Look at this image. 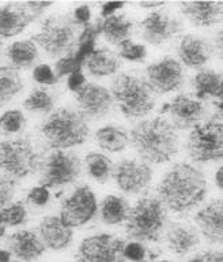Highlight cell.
I'll return each instance as SVG.
<instances>
[{"instance_id": "cell-1", "label": "cell", "mask_w": 223, "mask_h": 262, "mask_svg": "<svg viewBox=\"0 0 223 262\" xmlns=\"http://www.w3.org/2000/svg\"><path fill=\"white\" fill-rule=\"evenodd\" d=\"M157 192L167 210L184 214L203 202L207 194V179L203 171L193 164L181 161L163 175Z\"/></svg>"}, {"instance_id": "cell-2", "label": "cell", "mask_w": 223, "mask_h": 262, "mask_svg": "<svg viewBox=\"0 0 223 262\" xmlns=\"http://www.w3.org/2000/svg\"><path fill=\"white\" fill-rule=\"evenodd\" d=\"M131 145L147 164L169 163L179 155L180 137L170 120L162 116L144 119L131 130Z\"/></svg>"}, {"instance_id": "cell-3", "label": "cell", "mask_w": 223, "mask_h": 262, "mask_svg": "<svg viewBox=\"0 0 223 262\" xmlns=\"http://www.w3.org/2000/svg\"><path fill=\"white\" fill-rule=\"evenodd\" d=\"M40 131L52 150H65L79 146L90 134L87 119L72 108H59L41 123Z\"/></svg>"}, {"instance_id": "cell-4", "label": "cell", "mask_w": 223, "mask_h": 262, "mask_svg": "<svg viewBox=\"0 0 223 262\" xmlns=\"http://www.w3.org/2000/svg\"><path fill=\"white\" fill-rule=\"evenodd\" d=\"M110 93L114 104L126 118L142 119L155 106L154 90L144 78L132 73H122L112 82Z\"/></svg>"}, {"instance_id": "cell-5", "label": "cell", "mask_w": 223, "mask_h": 262, "mask_svg": "<svg viewBox=\"0 0 223 262\" xmlns=\"http://www.w3.org/2000/svg\"><path fill=\"white\" fill-rule=\"evenodd\" d=\"M167 224V209L158 196H143L131 208L126 233L132 242L157 243Z\"/></svg>"}, {"instance_id": "cell-6", "label": "cell", "mask_w": 223, "mask_h": 262, "mask_svg": "<svg viewBox=\"0 0 223 262\" xmlns=\"http://www.w3.org/2000/svg\"><path fill=\"white\" fill-rule=\"evenodd\" d=\"M78 25L72 15L57 14L51 15L42 22L40 32L32 37L51 59L73 55L78 48Z\"/></svg>"}, {"instance_id": "cell-7", "label": "cell", "mask_w": 223, "mask_h": 262, "mask_svg": "<svg viewBox=\"0 0 223 262\" xmlns=\"http://www.w3.org/2000/svg\"><path fill=\"white\" fill-rule=\"evenodd\" d=\"M42 156L29 138L6 139L0 142V173L20 180L36 173Z\"/></svg>"}, {"instance_id": "cell-8", "label": "cell", "mask_w": 223, "mask_h": 262, "mask_svg": "<svg viewBox=\"0 0 223 262\" xmlns=\"http://www.w3.org/2000/svg\"><path fill=\"white\" fill-rule=\"evenodd\" d=\"M187 150L195 163H214L223 160V122L211 118L192 128Z\"/></svg>"}, {"instance_id": "cell-9", "label": "cell", "mask_w": 223, "mask_h": 262, "mask_svg": "<svg viewBox=\"0 0 223 262\" xmlns=\"http://www.w3.org/2000/svg\"><path fill=\"white\" fill-rule=\"evenodd\" d=\"M40 184L48 188L75 183L82 175V161L73 151L52 150L41 164Z\"/></svg>"}, {"instance_id": "cell-10", "label": "cell", "mask_w": 223, "mask_h": 262, "mask_svg": "<svg viewBox=\"0 0 223 262\" xmlns=\"http://www.w3.org/2000/svg\"><path fill=\"white\" fill-rule=\"evenodd\" d=\"M127 242L112 233L85 237L78 247L73 262H130L124 249Z\"/></svg>"}, {"instance_id": "cell-11", "label": "cell", "mask_w": 223, "mask_h": 262, "mask_svg": "<svg viewBox=\"0 0 223 262\" xmlns=\"http://www.w3.org/2000/svg\"><path fill=\"white\" fill-rule=\"evenodd\" d=\"M97 196L87 184H82L63 201L59 216L68 227L75 228L90 223L97 216Z\"/></svg>"}, {"instance_id": "cell-12", "label": "cell", "mask_w": 223, "mask_h": 262, "mask_svg": "<svg viewBox=\"0 0 223 262\" xmlns=\"http://www.w3.org/2000/svg\"><path fill=\"white\" fill-rule=\"evenodd\" d=\"M114 183L124 194L136 195L146 191L153 182V169L144 161L132 159L120 160L112 173Z\"/></svg>"}, {"instance_id": "cell-13", "label": "cell", "mask_w": 223, "mask_h": 262, "mask_svg": "<svg viewBox=\"0 0 223 262\" xmlns=\"http://www.w3.org/2000/svg\"><path fill=\"white\" fill-rule=\"evenodd\" d=\"M183 30L184 25L180 18L161 10H154L140 22L143 40L151 45H162L180 36Z\"/></svg>"}, {"instance_id": "cell-14", "label": "cell", "mask_w": 223, "mask_h": 262, "mask_svg": "<svg viewBox=\"0 0 223 262\" xmlns=\"http://www.w3.org/2000/svg\"><path fill=\"white\" fill-rule=\"evenodd\" d=\"M146 75L154 93H173L184 86L183 64L173 57H163L147 66Z\"/></svg>"}, {"instance_id": "cell-15", "label": "cell", "mask_w": 223, "mask_h": 262, "mask_svg": "<svg viewBox=\"0 0 223 262\" xmlns=\"http://www.w3.org/2000/svg\"><path fill=\"white\" fill-rule=\"evenodd\" d=\"M75 94V101L86 119H104L113 111L114 100L108 88L87 82Z\"/></svg>"}, {"instance_id": "cell-16", "label": "cell", "mask_w": 223, "mask_h": 262, "mask_svg": "<svg viewBox=\"0 0 223 262\" xmlns=\"http://www.w3.org/2000/svg\"><path fill=\"white\" fill-rule=\"evenodd\" d=\"M171 123L177 130H189L197 126L206 114L203 102L188 94H177L169 102Z\"/></svg>"}, {"instance_id": "cell-17", "label": "cell", "mask_w": 223, "mask_h": 262, "mask_svg": "<svg viewBox=\"0 0 223 262\" xmlns=\"http://www.w3.org/2000/svg\"><path fill=\"white\" fill-rule=\"evenodd\" d=\"M8 251L22 262H34L46 251L40 235L32 229H19L8 235L6 241Z\"/></svg>"}, {"instance_id": "cell-18", "label": "cell", "mask_w": 223, "mask_h": 262, "mask_svg": "<svg viewBox=\"0 0 223 262\" xmlns=\"http://www.w3.org/2000/svg\"><path fill=\"white\" fill-rule=\"evenodd\" d=\"M36 19L24 3L12 2L0 6V40L18 36Z\"/></svg>"}, {"instance_id": "cell-19", "label": "cell", "mask_w": 223, "mask_h": 262, "mask_svg": "<svg viewBox=\"0 0 223 262\" xmlns=\"http://www.w3.org/2000/svg\"><path fill=\"white\" fill-rule=\"evenodd\" d=\"M195 223L211 245H223V200H212L195 214Z\"/></svg>"}, {"instance_id": "cell-20", "label": "cell", "mask_w": 223, "mask_h": 262, "mask_svg": "<svg viewBox=\"0 0 223 262\" xmlns=\"http://www.w3.org/2000/svg\"><path fill=\"white\" fill-rule=\"evenodd\" d=\"M180 63L192 70H203L212 56V47L206 38L196 34H185L177 48Z\"/></svg>"}, {"instance_id": "cell-21", "label": "cell", "mask_w": 223, "mask_h": 262, "mask_svg": "<svg viewBox=\"0 0 223 262\" xmlns=\"http://www.w3.org/2000/svg\"><path fill=\"white\" fill-rule=\"evenodd\" d=\"M38 235L46 249L61 251L68 249L73 239V229L60 216H46L38 225Z\"/></svg>"}, {"instance_id": "cell-22", "label": "cell", "mask_w": 223, "mask_h": 262, "mask_svg": "<svg viewBox=\"0 0 223 262\" xmlns=\"http://www.w3.org/2000/svg\"><path fill=\"white\" fill-rule=\"evenodd\" d=\"M180 10L193 26L210 28L223 22V2H183Z\"/></svg>"}, {"instance_id": "cell-23", "label": "cell", "mask_w": 223, "mask_h": 262, "mask_svg": "<svg viewBox=\"0 0 223 262\" xmlns=\"http://www.w3.org/2000/svg\"><path fill=\"white\" fill-rule=\"evenodd\" d=\"M167 249L177 257L192 253L200 245V235L195 227L184 223H173L165 233Z\"/></svg>"}, {"instance_id": "cell-24", "label": "cell", "mask_w": 223, "mask_h": 262, "mask_svg": "<svg viewBox=\"0 0 223 262\" xmlns=\"http://www.w3.org/2000/svg\"><path fill=\"white\" fill-rule=\"evenodd\" d=\"M120 59L118 55L112 51V49L102 47V48H95L94 52L87 57L85 63V67L90 75L94 78H105L114 75L120 70Z\"/></svg>"}, {"instance_id": "cell-25", "label": "cell", "mask_w": 223, "mask_h": 262, "mask_svg": "<svg viewBox=\"0 0 223 262\" xmlns=\"http://www.w3.org/2000/svg\"><path fill=\"white\" fill-rule=\"evenodd\" d=\"M101 34L109 44L120 45L131 40L134 32V22L126 14H114L108 18H100Z\"/></svg>"}, {"instance_id": "cell-26", "label": "cell", "mask_w": 223, "mask_h": 262, "mask_svg": "<svg viewBox=\"0 0 223 262\" xmlns=\"http://www.w3.org/2000/svg\"><path fill=\"white\" fill-rule=\"evenodd\" d=\"M6 56L10 61V66L20 71L36 67L37 61L40 59V53L36 42L30 38L12 42L6 51Z\"/></svg>"}, {"instance_id": "cell-27", "label": "cell", "mask_w": 223, "mask_h": 262, "mask_svg": "<svg viewBox=\"0 0 223 262\" xmlns=\"http://www.w3.org/2000/svg\"><path fill=\"white\" fill-rule=\"evenodd\" d=\"M193 88L197 100L203 101L206 98L223 97V73L215 70L203 69L193 77Z\"/></svg>"}, {"instance_id": "cell-28", "label": "cell", "mask_w": 223, "mask_h": 262, "mask_svg": "<svg viewBox=\"0 0 223 262\" xmlns=\"http://www.w3.org/2000/svg\"><path fill=\"white\" fill-rule=\"evenodd\" d=\"M131 205L124 196L108 195L98 206L100 219L106 225H118L126 223L130 214Z\"/></svg>"}, {"instance_id": "cell-29", "label": "cell", "mask_w": 223, "mask_h": 262, "mask_svg": "<svg viewBox=\"0 0 223 262\" xmlns=\"http://www.w3.org/2000/svg\"><path fill=\"white\" fill-rule=\"evenodd\" d=\"M95 141L98 146L110 153H120L126 150L131 143L130 133L121 126H104L98 128L95 133Z\"/></svg>"}, {"instance_id": "cell-30", "label": "cell", "mask_w": 223, "mask_h": 262, "mask_svg": "<svg viewBox=\"0 0 223 262\" xmlns=\"http://www.w3.org/2000/svg\"><path fill=\"white\" fill-rule=\"evenodd\" d=\"M57 101V94L49 86H38L24 98L23 108L32 114H52Z\"/></svg>"}, {"instance_id": "cell-31", "label": "cell", "mask_w": 223, "mask_h": 262, "mask_svg": "<svg viewBox=\"0 0 223 262\" xmlns=\"http://www.w3.org/2000/svg\"><path fill=\"white\" fill-rule=\"evenodd\" d=\"M23 89L24 83L19 70L11 66H0V108L12 101Z\"/></svg>"}, {"instance_id": "cell-32", "label": "cell", "mask_w": 223, "mask_h": 262, "mask_svg": "<svg viewBox=\"0 0 223 262\" xmlns=\"http://www.w3.org/2000/svg\"><path fill=\"white\" fill-rule=\"evenodd\" d=\"M85 167L87 175L98 183H106L113 173V163L104 153L90 151L85 157Z\"/></svg>"}, {"instance_id": "cell-33", "label": "cell", "mask_w": 223, "mask_h": 262, "mask_svg": "<svg viewBox=\"0 0 223 262\" xmlns=\"http://www.w3.org/2000/svg\"><path fill=\"white\" fill-rule=\"evenodd\" d=\"M28 221V209L22 201L10 204L0 210V224L8 227H20Z\"/></svg>"}, {"instance_id": "cell-34", "label": "cell", "mask_w": 223, "mask_h": 262, "mask_svg": "<svg viewBox=\"0 0 223 262\" xmlns=\"http://www.w3.org/2000/svg\"><path fill=\"white\" fill-rule=\"evenodd\" d=\"M26 127V118L20 110L6 111L0 116V130L6 134H16Z\"/></svg>"}, {"instance_id": "cell-35", "label": "cell", "mask_w": 223, "mask_h": 262, "mask_svg": "<svg viewBox=\"0 0 223 262\" xmlns=\"http://www.w3.org/2000/svg\"><path fill=\"white\" fill-rule=\"evenodd\" d=\"M118 56L128 61H135V63L144 61L147 56L146 45L136 44L131 40L124 41L122 44L118 45Z\"/></svg>"}, {"instance_id": "cell-36", "label": "cell", "mask_w": 223, "mask_h": 262, "mask_svg": "<svg viewBox=\"0 0 223 262\" xmlns=\"http://www.w3.org/2000/svg\"><path fill=\"white\" fill-rule=\"evenodd\" d=\"M33 79L41 86H49V88L57 85L61 81L55 74L52 67L48 64H37L33 69Z\"/></svg>"}, {"instance_id": "cell-37", "label": "cell", "mask_w": 223, "mask_h": 262, "mask_svg": "<svg viewBox=\"0 0 223 262\" xmlns=\"http://www.w3.org/2000/svg\"><path fill=\"white\" fill-rule=\"evenodd\" d=\"M16 180L0 173V210L11 204L16 192Z\"/></svg>"}, {"instance_id": "cell-38", "label": "cell", "mask_w": 223, "mask_h": 262, "mask_svg": "<svg viewBox=\"0 0 223 262\" xmlns=\"http://www.w3.org/2000/svg\"><path fill=\"white\" fill-rule=\"evenodd\" d=\"M78 70H82V66L78 63L73 55H68V56L61 57V59H59V60L56 61V64L53 67V71H55V74H56L60 79L63 77H69L71 74L78 71Z\"/></svg>"}, {"instance_id": "cell-39", "label": "cell", "mask_w": 223, "mask_h": 262, "mask_svg": "<svg viewBox=\"0 0 223 262\" xmlns=\"http://www.w3.org/2000/svg\"><path fill=\"white\" fill-rule=\"evenodd\" d=\"M26 200H28L29 204L34 205V206H38V208H42L45 205L48 204L49 200H51V192H49V188L45 187V186H36L33 187L30 191L28 192L26 195Z\"/></svg>"}, {"instance_id": "cell-40", "label": "cell", "mask_w": 223, "mask_h": 262, "mask_svg": "<svg viewBox=\"0 0 223 262\" xmlns=\"http://www.w3.org/2000/svg\"><path fill=\"white\" fill-rule=\"evenodd\" d=\"M147 251L148 249L146 247V245L140 243V242H130V243H127L126 249H124V254L130 262H142L146 258Z\"/></svg>"}, {"instance_id": "cell-41", "label": "cell", "mask_w": 223, "mask_h": 262, "mask_svg": "<svg viewBox=\"0 0 223 262\" xmlns=\"http://www.w3.org/2000/svg\"><path fill=\"white\" fill-rule=\"evenodd\" d=\"M72 18L78 26L85 28V26L90 25V20H91V10L87 4H82V6L75 8Z\"/></svg>"}, {"instance_id": "cell-42", "label": "cell", "mask_w": 223, "mask_h": 262, "mask_svg": "<svg viewBox=\"0 0 223 262\" xmlns=\"http://www.w3.org/2000/svg\"><path fill=\"white\" fill-rule=\"evenodd\" d=\"M86 83H87V81H86L85 74H83L82 70H78V71L72 73L68 77V79H67V88H68L72 93H77L78 90L81 89V88H83Z\"/></svg>"}, {"instance_id": "cell-43", "label": "cell", "mask_w": 223, "mask_h": 262, "mask_svg": "<svg viewBox=\"0 0 223 262\" xmlns=\"http://www.w3.org/2000/svg\"><path fill=\"white\" fill-rule=\"evenodd\" d=\"M187 262H223V253L219 251H204L200 253Z\"/></svg>"}, {"instance_id": "cell-44", "label": "cell", "mask_w": 223, "mask_h": 262, "mask_svg": "<svg viewBox=\"0 0 223 262\" xmlns=\"http://www.w3.org/2000/svg\"><path fill=\"white\" fill-rule=\"evenodd\" d=\"M24 4H26V7L32 11V14H34V15L38 18V16H40L44 11H46V8L51 7L53 3H51V2H24Z\"/></svg>"}, {"instance_id": "cell-45", "label": "cell", "mask_w": 223, "mask_h": 262, "mask_svg": "<svg viewBox=\"0 0 223 262\" xmlns=\"http://www.w3.org/2000/svg\"><path fill=\"white\" fill-rule=\"evenodd\" d=\"M122 7H124V3H104L101 7V18L114 15Z\"/></svg>"}, {"instance_id": "cell-46", "label": "cell", "mask_w": 223, "mask_h": 262, "mask_svg": "<svg viewBox=\"0 0 223 262\" xmlns=\"http://www.w3.org/2000/svg\"><path fill=\"white\" fill-rule=\"evenodd\" d=\"M142 262H170V261L162 258V254H161V251H158V250H157V251H155V250H148V251H147L146 258H144Z\"/></svg>"}, {"instance_id": "cell-47", "label": "cell", "mask_w": 223, "mask_h": 262, "mask_svg": "<svg viewBox=\"0 0 223 262\" xmlns=\"http://www.w3.org/2000/svg\"><path fill=\"white\" fill-rule=\"evenodd\" d=\"M214 47H215V51L219 59L223 60V28L216 32L215 38H214Z\"/></svg>"}, {"instance_id": "cell-48", "label": "cell", "mask_w": 223, "mask_h": 262, "mask_svg": "<svg viewBox=\"0 0 223 262\" xmlns=\"http://www.w3.org/2000/svg\"><path fill=\"white\" fill-rule=\"evenodd\" d=\"M138 6L142 8H154V10H157L158 7L165 6V3L163 2H140V3H138Z\"/></svg>"}, {"instance_id": "cell-49", "label": "cell", "mask_w": 223, "mask_h": 262, "mask_svg": "<svg viewBox=\"0 0 223 262\" xmlns=\"http://www.w3.org/2000/svg\"><path fill=\"white\" fill-rule=\"evenodd\" d=\"M215 183L218 188L223 190V165H220L215 172Z\"/></svg>"}, {"instance_id": "cell-50", "label": "cell", "mask_w": 223, "mask_h": 262, "mask_svg": "<svg viewBox=\"0 0 223 262\" xmlns=\"http://www.w3.org/2000/svg\"><path fill=\"white\" fill-rule=\"evenodd\" d=\"M12 254L8 250L0 249V262H11Z\"/></svg>"}, {"instance_id": "cell-51", "label": "cell", "mask_w": 223, "mask_h": 262, "mask_svg": "<svg viewBox=\"0 0 223 262\" xmlns=\"http://www.w3.org/2000/svg\"><path fill=\"white\" fill-rule=\"evenodd\" d=\"M214 106H215V110L218 111V114H219L220 118H223V97L219 98V100H216V101H214Z\"/></svg>"}, {"instance_id": "cell-52", "label": "cell", "mask_w": 223, "mask_h": 262, "mask_svg": "<svg viewBox=\"0 0 223 262\" xmlns=\"http://www.w3.org/2000/svg\"><path fill=\"white\" fill-rule=\"evenodd\" d=\"M6 227H4V225H2L0 224V237H3L4 235H6Z\"/></svg>"}, {"instance_id": "cell-53", "label": "cell", "mask_w": 223, "mask_h": 262, "mask_svg": "<svg viewBox=\"0 0 223 262\" xmlns=\"http://www.w3.org/2000/svg\"><path fill=\"white\" fill-rule=\"evenodd\" d=\"M2 52H3V48H2V40H0V55H2Z\"/></svg>"}, {"instance_id": "cell-54", "label": "cell", "mask_w": 223, "mask_h": 262, "mask_svg": "<svg viewBox=\"0 0 223 262\" xmlns=\"http://www.w3.org/2000/svg\"><path fill=\"white\" fill-rule=\"evenodd\" d=\"M11 262H19V261H11Z\"/></svg>"}]
</instances>
